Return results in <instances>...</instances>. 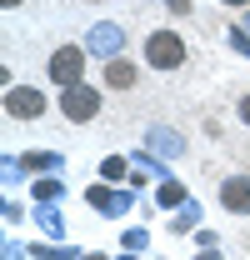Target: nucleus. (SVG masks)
<instances>
[{"label": "nucleus", "mask_w": 250, "mask_h": 260, "mask_svg": "<svg viewBox=\"0 0 250 260\" xmlns=\"http://www.w3.org/2000/svg\"><path fill=\"white\" fill-rule=\"evenodd\" d=\"M145 60L155 65V70H175V65H185V40L175 30H155L145 40Z\"/></svg>", "instance_id": "1"}, {"label": "nucleus", "mask_w": 250, "mask_h": 260, "mask_svg": "<svg viewBox=\"0 0 250 260\" xmlns=\"http://www.w3.org/2000/svg\"><path fill=\"white\" fill-rule=\"evenodd\" d=\"M80 75H85V55L75 45H65V50L50 55V80L55 85H80Z\"/></svg>", "instance_id": "2"}, {"label": "nucleus", "mask_w": 250, "mask_h": 260, "mask_svg": "<svg viewBox=\"0 0 250 260\" xmlns=\"http://www.w3.org/2000/svg\"><path fill=\"white\" fill-rule=\"evenodd\" d=\"M60 110L70 115V120H90L95 110H100V95H95V90H85V85H65Z\"/></svg>", "instance_id": "3"}, {"label": "nucleus", "mask_w": 250, "mask_h": 260, "mask_svg": "<svg viewBox=\"0 0 250 260\" xmlns=\"http://www.w3.org/2000/svg\"><path fill=\"white\" fill-rule=\"evenodd\" d=\"M45 110V95L40 90H25V85H15L10 95H5V115H15V120H35Z\"/></svg>", "instance_id": "4"}, {"label": "nucleus", "mask_w": 250, "mask_h": 260, "mask_svg": "<svg viewBox=\"0 0 250 260\" xmlns=\"http://www.w3.org/2000/svg\"><path fill=\"white\" fill-rule=\"evenodd\" d=\"M105 85H110V90H130V85H135V65L130 60H110L105 65Z\"/></svg>", "instance_id": "5"}, {"label": "nucleus", "mask_w": 250, "mask_h": 260, "mask_svg": "<svg viewBox=\"0 0 250 260\" xmlns=\"http://www.w3.org/2000/svg\"><path fill=\"white\" fill-rule=\"evenodd\" d=\"M225 205L230 210H250V180H225Z\"/></svg>", "instance_id": "6"}, {"label": "nucleus", "mask_w": 250, "mask_h": 260, "mask_svg": "<svg viewBox=\"0 0 250 260\" xmlns=\"http://www.w3.org/2000/svg\"><path fill=\"white\" fill-rule=\"evenodd\" d=\"M240 120H245V125H250V95L240 100Z\"/></svg>", "instance_id": "7"}, {"label": "nucleus", "mask_w": 250, "mask_h": 260, "mask_svg": "<svg viewBox=\"0 0 250 260\" xmlns=\"http://www.w3.org/2000/svg\"><path fill=\"white\" fill-rule=\"evenodd\" d=\"M170 5H175V10H185V0H170Z\"/></svg>", "instance_id": "8"}, {"label": "nucleus", "mask_w": 250, "mask_h": 260, "mask_svg": "<svg viewBox=\"0 0 250 260\" xmlns=\"http://www.w3.org/2000/svg\"><path fill=\"white\" fill-rule=\"evenodd\" d=\"M225 5H245V0H225Z\"/></svg>", "instance_id": "9"}, {"label": "nucleus", "mask_w": 250, "mask_h": 260, "mask_svg": "<svg viewBox=\"0 0 250 260\" xmlns=\"http://www.w3.org/2000/svg\"><path fill=\"white\" fill-rule=\"evenodd\" d=\"M5 5H20V0H5Z\"/></svg>", "instance_id": "10"}]
</instances>
